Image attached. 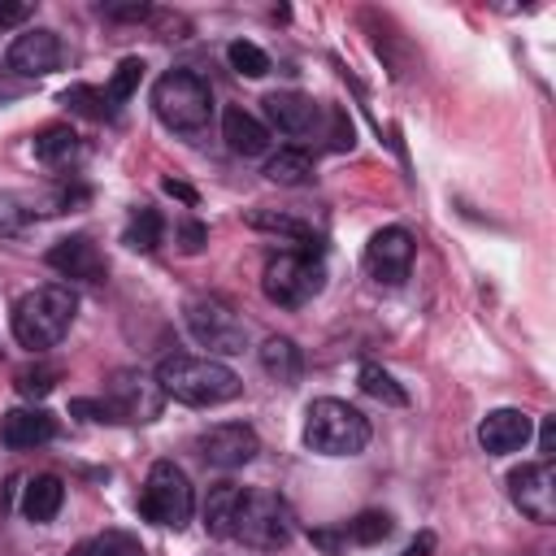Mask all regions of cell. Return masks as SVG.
<instances>
[{
	"label": "cell",
	"mask_w": 556,
	"mask_h": 556,
	"mask_svg": "<svg viewBox=\"0 0 556 556\" xmlns=\"http://www.w3.org/2000/svg\"><path fill=\"white\" fill-rule=\"evenodd\" d=\"M265 178L278 187H304V182H313V156L304 148H278L265 161Z\"/></svg>",
	"instance_id": "cell-23"
},
{
	"label": "cell",
	"mask_w": 556,
	"mask_h": 556,
	"mask_svg": "<svg viewBox=\"0 0 556 556\" xmlns=\"http://www.w3.org/2000/svg\"><path fill=\"white\" fill-rule=\"evenodd\" d=\"M83 156V139L70 126H43L35 135V161L48 169H70Z\"/></svg>",
	"instance_id": "cell-19"
},
{
	"label": "cell",
	"mask_w": 556,
	"mask_h": 556,
	"mask_svg": "<svg viewBox=\"0 0 556 556\" xmlns=\"http://www.w3.org/2000/svg\"><path fill=\"white\" fill-rule=\"evenodd\" d=\"M61 65V35L48 26H30L9 43V70L22 78H43Z\"/></svg>",
	"instance_id": "cell-13"
},
{
	"label": "cell",
	"mask_w": 556,
	"mask_h": 556,
	"mask_svg": "<svg viewBox=\"0 0 556 556\" xmlns=\"http://www.w3.org/2000/svg\"><path fill=\"white\" fill-rule=\"evenodd\" d=\"M70 413H74V417H87V421H117L104 400H74Z\"/></svg>",
	"instance_id": "cell-35"
},
{
	"label": "cell",
	"mask_w": 556,
	"mask_h": 556,
	"mask_svg": "<svg viewBox=\"0 0 556 556\" xmlns=\"http://www.w3.org/2000/svg\"><path fill=\"white\" fill-rule=\"evenodd\" d=\"M361 391L374 395V400L387 404V408H404V404H408V391H404L382 365H361Z\"/></svg>",
	"instance_id": "cell-25"
},
{
	"label": "cell",
	"mask_w": 556,
	"mask_h": 556,
	"mask_svg": "<svg viewBox=\"0 0 556 556\" xmlns=\"http://www.w3.org/2000/svg\"><path fill=\"white\" fill-rule=\"evenodd\" d=\"M222 139L235 156H265L269 152V126L261 117H252L243 104H230L222 113Z\"/></svg>",
	"instance_id": "cell-18"
},
{
	"label": "cell",
	"mask_w": 556,
	"mask_h": 556,
	"mask_svg": "<svg viewBox=\"0 0 556 556\" xmlns=\"http://www.w3.org/2000/svg\"><path fill=\"white\" fill-rule=\"evenodd\" d=\"M195 452H200V460L213 465V469H239V465H248V460L261 452V439H256V430L243 426V421H222V426H208V430L195 439Z\"/></svg>",
	"instance_id": "cell-12"
},
{
	"label": "cell",
	"mask_w": 556,
	"mask_h": 556,
	"mask_svg": "<svg viewBox=\"0 0 556 556\" xmlns=\"http://www.w3.org/2000/svg\"><path fill=\"white\" fill-rule=\"evenodd\" d=\"M261 287H265V300H269V304H278V308H300V304H308V300L326 287V265H321V256L278 252V256H269Z\"/></svg>",
	"instance_id": "cell-8"
},
{
	"label": "cell",
	"mask_w": 556,
	"mask_h": 556,
	"mask_svg": "<svg viewBox=\"0 0 556 556\" xmlns=\"http://www.w3.org/2000/svg\"><path fill=\"white\" fill-rule=\"evenodd\" d=\"M52 382H56V369H52V365H35V369H22V374H17V391H22L26 400H43V395L52 391Z\"/></svg>",
	"instance_id": "cell-33"
},
{
	"label": "cell",
	"mask_w": 556,
	"mask_h": 556,
	"mask_svg": "<svg viewBox=\"0 0 556 556\" xmlns=\"http://www.w3.org/2000/svg\"><path fill=\"white\" fill-rule=\"evenodd\" d=\"M365 269L374 274V282L400 287L413 269V235L404 226H382L369 235L365 243Z\"/></svg>",
	"instance_id": "cell-11"
},
{
	"label": "cell",
	"mask_w": 556,
	"mask_h": 556,
	"mask_svg": "<svg viewBox=\"0 0 556 556\" xmlns=\"http://www.w3.org/2000/svg\"><path fill=\"white\" fill-rule=\"evenodd\" d=\"M104 404L117 421H156L165 408V391L143 369H113L104 382Z\"/></svg>",
	"instance_id": "cell-9"
},
{
	"label": "cell",
	"mask_w": 556,
	"mask_h": 556,
	"mask_svg": "<svg viewBox=\"0 0 556 556\" xmlns=\"http://www.w3.org/2000/svg\"><path fill=\"white\" fill-rule=\"evenodd\" d=\"M70 556H91V547H87V543H83V547H74V552H70Z\"/></svg>",
	"instance_id": "cell-43"
},
{
	"label": "cell",
	"mask_w": 556,
	"mask_h": 556,
	"mask_svg": "<svg viewBox=\"0 0 556 556\" xmlns=\"http://www.w3.org/2000/svg\"><path fill=\"white\" fill-rule=\"evenodd\" d=\"M239 500H243V486H239V482H217V486H208V500H204V526H208L213 539H230Z\"/></svg>",
	"instance_id": "cell-21"
},
{
	"label": "cell",
	"mask_w": 556,
	"mask_h": 556,
	"mask_svg": "<svg viewBox=\"0 0 556 556\" xmlns=\"http://www.w3.org/2000/svg\"><path fill=\"white\" fill-rule=\"evenodd\" d=\"M61 104H65L70 113H78V117H91V122H104V117L113 113L109 100H104V91H96V87H87V83L65 87V91H61Z\"/></svg>",
	"instance_id": "cell-26"
},
{
	"label": "cell",
	"mask_w": 556,
	"mask_h": 556,
	"mask_svg": "<svg viewBox=\"0 0 556 556\" xmlns=\"http://www.w3.org/2000/svg\"><path fill=\"white\" fill-rule=\"evenodd\" d=\"M261 104H265L269 126H278V130L291 135V139L313 135V130L321 126V104H317L313 96H304V91H269Z\"/></svg>",
	"instance_id": "cell-15"
},
{
	"label": "cell",
	"mask_w": 556,
	"mask_h": 556,
	"mask_svg": "<svg viewBox=\"0 0 556 556\" xmlns=\"http://www.w3.org/2000/svg\"><path fill=\"white\" fill-rule=\"evenodd\" d=\"M261 369L278 382V387H295L300 382V369H304V356L300 348L287 339V334H269L261 343Z\"/></svg>",
	"instance_id": "cell-20"
},
{
	"label": "cell",
	"mask_w": 556,
	"mask_h": 556,
	"mask_svg": "<svg viewBox=\"0 0 556 556\" xmlns=\"http://www.w3.org/2000/svg\"><path fill=\"white\" fill-rule=\"evenodd\" d=\"M161 235H165V222H161V213H156L152 204L130 208V222H126V230H122V243H126V248L152 252V248L161 243Z\"/></svg>",
	"instance_id": "cell-24"
},
{
	"label": "cell",
	"mask_w": 556,
	"mask_h": 556,
	"mask_svg": "<svg viewBox=\"0 0 556 556\" xmlns=\"http://www.w3.org/2000/svg\"><path fill=\"white\" fill-rule=\"evenodd\" d=\"M61 500H65V482H61L56 473H39V478H30L26 491H22V513H26L30 521H52V517L61 513Z\"/></svg>",
	"instance_id": "cell-22"
},
{
	"label": "cell",
	"mask_w": 556,
	"mask_h": 556,
	"mask_svg": "<svg viewBox=\"0 0 556 556\" xmlns=\"http://www.w3.org/2000/svg\"><path fill=\"white\" fill-rule=\"evenodd\" d=\"M204 239H208V230H204L200 222H182V226H178V248H182V252H200Z\"/></svg>",
	"instance_id": "cell-36"
},
{
	"label": "cell",
	"mask_w": 556,
	"mask_h": 556,
	"mask_svg": "<svg viewBox=\"0 0 556 556\" xmlns=\"http://www.w3.org/2000/svg\"><path fill=\"white\" fill-rule=\"evenodd\" d=\"M226 61H230L243 78H261V74H269V56H265L256 43H248V39H235V43L226 48Z\"/></svg>",
	"instance_id": "cell-31"
},
{
	"label": "cell",
	"mask_w": 556,
	"mask_h": 556,
	"mask_svg": "<svg viewBox=\"0 0 556 556\" xmlns=\"http://www.w3.org/2000/svg\"><path fill=\"white\" fill-rule=\"evenodd\" d=\"M248 222H252L256 230H274V235H291V239H308V235H313V226H308L304 217L287 213V208H252Z\"/></svg>",
	"instance_id": "cell-27"
},
{
	"label": "cell",
	"mask_w": 556,
	"mask_h": 556,
	"mask_svg": "<svg viewBox=\"0 0 556 556\" xmlns=\"http://www.w3.org/2000/svg\"><path fill=\"white\" fill-rule=\"evenodd\" d=\"M152 109L156 117L174 130V135H204L208 130V117H213V87L195 74V70H169L156 78L152 87Z\"/></svg>",
	"instance_id": "cell-3"
},
{
	"label": "cell",
	"mask_w": 556,
	"mask_h": 556,
	"mask_svg": "<svg viewBox=\"0 0 556 556\" xmlns=\"http://www.w3.org/2000/svg\"><path fill=\"white\" fill-rule=\"evenodd\" d=\"M139 78H143V61L139 56H126L117 70H113V78H109V87H104V100H109V109H117V104H126L130 96H135V87H139Z\"/></svg>",
	"instance_id": "cell-29"
},
{
	"label": "cell",
	"mask_w": 556,
	"mask_h": 556,
	"mask_svg": "<svg viewBox=\"0 0 556 556\" xmlns=\"http://www.w3.org/2000/svg\"><path fill=\"white\" fill-rule=\"evenodd\" d=\"M148 13H152L148 4H104V17H117V22H139Z\"/></svg>",
	"instance_id": "cell-37"
},
{
	"label": "cell",
	"mask_w": 556,
	"mask_h": 556,
	"mask_svg": "<svg viewBox=\"0 0 556 556\" xmlns=\"http://www.w3.org/2000/svg\"><path fill=\"white\" fill-rule=\"evenodd\" d=\"M13 70H0V100H13V96H22L26 91V83L22 78H9Z\"/></svg>",
	"instance_id": "cell-41"
},
{
	"label": "cell",
	"mask_w": 556,
	"mask_h": 556,
	"mask_svg": "<svg viewBox=\"0 0 556 556\" xmlns=\"http://www.w3.org/2000/svg\"><path fill=\"white\" fill-rule=\"evenodd\" d=\"M539 452H543V460L556 456V417H543V426H539Z\"/></svg>",
	"instance_id": "cell-38"
},
{
	"label": "cell",
	"mask_w": 556,
	"mask_h": 556,
	"mask_svg": "<svg viewBox=\"0 0 556 556\" xmlns=\"http://www.w3.org/2000/svg\"><path fill=\"white\" fill-rule=\"evenodd\" d=\"M165 191H169V195H178V200H187V204H195V191H191L187 182H174V178H165Z\"/></svg>",
	"instance_id": "cell-42"
},
{
	"label": "cell",
	"mask_w": 556,
	"mask_h": 556,
	"mask_svg": "<svg viewBox=\"0 0 556 556\" xmlns=\"http://www.w3.org/2000/svg\"><path fill=\"white\" fill-rule=\"evenodd\" d=\"M52 439H56V417L43 408H13L0 421V443L13 452H30V447H43Z\"/></svg>",
	"instance_id": "cell-16"
},
{
	"label": "cell",
	"mask_w": 556,
	"mask_h": 556,
	"mask_svg": "<svg viewBox=\"0 0 556 556\" xmlns=\"http://www.w3.org/2000/svg\"><path fill=\"white\" fill-rule=\"evenodd\" d=\"M526 439H530V417L521 408H491L478 426V443L491 456H508V452L526 447Z\"/></svg>",
	"instance_id": "cell-17"
},
{
	"label": "cell",
	"mask_w": 556,
	"mask_h": 556,
	"mask_svg": "<svg viewBox=\"0 0 556 556\" xmlns=\"http://www.w3.org/2000/svg\"><path fill=\"white\" fill-rule=\"evenodd\" d=\"M30 217H35L30 200H22V195H13V191H0V239H17V235H26Z\"/></svg>",
	"instance_id": "cell-30"
},
{
	"label": "cell",
	"mask_w": 556,
	"mask_h": 556,
	"mask_svg": "<svg viewBox=\"0 0 556 556\" xmlns=\"http://www.w3.org/2000/svg\"><path fill=\"white\" fill-rule=\"evenodd\" d=\"M156 382L165 395H174L178 404H191V408H217L243 391V382L230 365H222L213 356H191V352L165 356L156 365Z\"/></svg>",
	"instance_id": "cell-1"
},
{
	"label": "cell",
	"mask_w": 556,
	"mask_h": 556,
	"mask_svg": "<svg viewBox=\"0 0 556 556\" xmlns=\"http://www.w3.org/2000/svg\"><path fill=\"white\" fill-rule=\"evenodd\" d=\"M182 321H187V334L217 356H235L248 348V326L222 295H191L182 304Z\"/></svg>",
	"instance_id": "cell-7"
},
{
	"label": "cell",
	"mask_w": 556,
	"mask_h": 556,
	"mask_svg": "<svg viewBox=\"0 0 556 556\" xmlns=\"http://www.w3.org/2000/svg\"><path fill=\"white\" fill-rule=\"evenodd\" d=\"M369 443V421L348 400H313L304 413V447L321 456H356Z\"/></svg>",
	"instance_id": "cell-4"
},
{
	"label": "cell",
	"mask_w": 556,
	"mask_h": 556,
	"mask_svg": "<svg viewBox=\"0 0 556 556\" xmlns=\"http://www.w3.org/2000/svg\"><path fill=\"white\" fill-rule=\"evenodd\" d=\"M74 313H78V300L70 287H61V282L35 287L13 304V334L30 352L56 348L65 339V330L74 326Z\"/></svg>",
	"instance_id": "cell-2"
},
{
	"label": "cell",
	"mask_w": 556,
	"mask_h": 556,
	"mask_svg": "<svg viewBox=\"0 0 556 556\" xmlns=\"http://www.w3.org/2000/svg\"><path fill=\"white\" fill-rule=\"evenodd\" d=\"M48 265L65 278H78V282H104L109 274V261L100 252V243L91 235H65L48 248Z\"/></svg>",
	"instance_id": "cell-14"
},
{
	"label": "cell",
	"mask_w": 556,
	"mask_h": 556,
	"mask_svg": "<svg viewBox=\"0 0 556 556\" xmlns=\"http://www.w3.org/2000/svg\"><path fill=\"white\" fill-rule=\"evenodd\" d=\"M91 547V556H148L143 547H139V539L135 534H126V530H104L96 543H87Z\"/></svg>",
	"instance_id": "cell-32"
},
{
	"label": "cell",
	"mask_w": 556,
	"mask_h": 556,
	"mask_svg": "<svg viewBox=\"0 0 556 556\" xmlns=\"http://www.w3.org/2000/svg\"><path fill=\"white\" fill-rule=\"evenodd\" d=\"M230 539H239V543H248L256 552L287 547L291 543V513H287V504L274 491H265V486H243Z\"/></svg>",
	"instance_id": "cell-5"
},
{
	"label": "cell",
	"mask_w": 556,
	"mask_h": 556,
	"mask_svg": "<svg viewBox=\"0 0 556 556\" xmlns=\"http://www.w3.org/2000/svg\"><path fill=\"white\" fill-rule=\"evenodd\" d=\"M26 17H30V4H0V30L17 26V22H26Z\"/></svg>",
	"instance_id": "cell-39"
},
{
	"label": "cell",
	"mask_w": 556,
	"mask_h": 556,
	"mask_svg": "<svg viewBox=\"0 0 556 556\" xmlns=\"http://www.w3.org/2000/svg\"><path fill=\"white\" fill-rule=\"evenodd\" d=\"M195 513V491L187 482V473L174 465V460H156L148 469V482L139 491V517L152 521V526H169V530H182Z\"/></svg>",
	"instance_id": "cell-6"
},
{
	"label": "cell",
	"mask_w": 556,
	"mask_h": 556,
	"mask_svg": "<svg viewBox=\"0 0 556 556\" xmlns=\"http://www.w3.org/2000/svg\"><path fill=\"white\" fill-rule=\"evenodd\" d=\"M430 552H434V534H430V530H421V534H417L400 556H430Z\"/></svg>",
	"instance_id": "cell-40"
},
{
	"label": "cell",
	"mask_w": 556,
	"mask_h": 556,
	"mask_svg": "<svg viewBox=\"0 0 556 556\" xmlns=\"http://www.w3.org/2000/svg\"><path fill=\"white\" fill-rule=\"evenodd\" d=\"M508 495L530 521L552 526L556 521V473H552V460H534V465L513 469L508 473Z\"/></svg>",
	"instance_id": "cell-10"
},
{
	"label": "cell",
	"mask_w": 556,
	"mask_h": 556,
	"mask_svg": "<svg viewBox=\"0 0 556 556\" xmlns=\"http://www.w3.org/2000/svg\"><path fill=\"white\" fill-rule=\"evenodd\" d=\"M308 539H313V547H321L326 556H343V552H348V534H343V526H339V530H334V526L313 530Z\"/></svg>",
	"instance_id": "cell-34"
},
{
	"label": "cell",
	"mask_w": 556,
	"mask_h": 556,
	"mask_svg": "<svg viewBox=\"0 0 556 556\" xmlns=\"http://www.w3.org/2000/svg\"><path fill=\"white\" fill-rule=\"evenodd\" d=\"M343 534H348V543L374 547V543H382V539L391 534V517H387V513H378V508H369V513H356L352 521H343Z\"/></svg>",
	"instance_id": "cell-28"
}]
</instances>
